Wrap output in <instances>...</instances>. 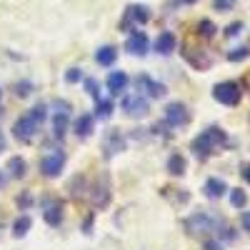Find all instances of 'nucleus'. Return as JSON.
<instances>
[{"label": "nucleus", "instance_id": "obj_1", "mask_svg": "<svg viewBox=\"0 0 250 250\" xmlns=\"http://www.w3.org/2000/svg\"><path fill=\"white\" fill-rule=\"evenodd\" d=\"M223 143H225V133H223L220 128H208L205 133H200V135L193 140V153H195L200 160H205L213 150H218Z\"/></svg>", "mask_w": 250, "mask_h": 250}, {"label": "nucleus", "instance_id": "obj_2", "mask_svg": "<svg viewBox=\"0 0 250 250\" xmlns=\"http://www.w3.org/2000/svg\"><path fill=\"white\" fill-rule=\"evenodd\" d=\"M213 98L218 100V103H223V105H238L240 103V98H243V90H240V85L238 83H220V85H215V90H213Z\"/></svg>", "mask_w": 250, "mask_h": 250}, {"label": "nucleus", "instance_id": "obj_3", "mask_svg": "<svg viewBox=\"0 0 250 250\" xmlns=\"http://www.w3.org/2000/svg\"><path fill=\"white\" fill-rule=\"evenodd\" d=\"M220 228V220L218 218H213V215H205V213H200V215H193L190 220H188V230L190 233H210V230H218Z\"/></svg>", "mask_w": 250, "mask_h": 250}, {"label": "nucleus", "instance_id": "obj_4", "mask_svg": "<svg viewBox=\"0 0 250 250\" xmlns=\"http://www.w3.org/2000/svg\"><path fill=\"white\" fill-rule=\"evenodd\" d=\"M38 128H40V123H35L30 115H23L20 120H15V125H13V133H15V138H18V140L30 143V140H33V135L38 133Z\"/></svg>", "mask_w": 250, "mask_h": 250}, {"label": "nucleus", "instance_id": "obj_5", "mask_svg": "<svg viewBox=\"0 0 250 250\" xmlns=\"http://www.w3.org/2000/svg\"><path fill=\"white\" fill-rule=\"evenodd\" d=\"M123 108H125V113H128L130 118H143V115H148V110H150L148 98H143L140 93L125 98V100H123Z\"/></svg>", "mask_w": 250, "mask_h": 250}, {"label": "nucleus", "instance_id": "obj_6", "mask_svg": "<svg viewBox=\"0 0 250 250\" xmlns=\"http://www.w3.org/2000/svg\"><path fill=\"white\" fill-rule=\"evenodd\" d=\"M150 20V10L145 5H130L128 10H125V20H123V28L128 30L133 25H145Z\"/></svg>", "mask_w": 250, "mask_h": 250}, {"label": "nucleus", "instance_id": "obj_7", "mask_svg": "<svg viewBox=\"0 0 250 250\" xmlns=\"http://www.w3.org/2000/svg\"><path fill=\"white\" fill-rule=\"evenodd\" d=\"M62 165H65V155H62V153H53V155L40 160V173H43L45 178H58L62 173Z\"/></svg>", "mask_w": 250, "mask_h": 250}, {"label": "nucleus", "instance_id": "obj_8", "mask_svg": "<svg viewBox=\"0 0 250 250\" xmlns=\"http://www.w3.org/2000/svg\"><path fill=\"white\" fill-rule=\"evenodd\" d=\"M188 120H190V115H188V108L183 103H170V105L165 108V123L173 125V128H180Z\"/></svg>", "mask_w": 250, "mask_h": 250}, {"label": "nucleus", "instance_id": "obj_9", "mask_svg": "<svg viewBox=\"0 0 250 250\" xmlns=\"http://www.w3.org/2000/svg\"><path fill=\"white\" fill-rule=\"evenodd\" d=\"M103 150H105V158H113V155H118L120 150H125V140H123L120 130H108V133H105Z\"/></svg>", "mask_w": 250, "mask_h": 250}, {"label": "nucleus", "instance_id": "obj_10", "mask_svg": "<svg viewBox=\"0 0 250 250\" xmlns=\"http://www.w3.org/2000/svg\"><path fill=\"white\" fill-rule=\"evenodd\" d=\"M125 50L130 55H145L148 53V35L145 33H133L128 38V43H125Z\"/></svg>", "mask_w": 250, "mask_h": 250}, {"label": "nucleus", "instance_id": "obj_11", "mask_svg": "<svg viewBox=\"0 0 250 250\" xmlns=\"http://www.w3.org/2000/svg\"><path fill=\"white\" fill-rule=\"evenodd\" d=\"M138 88H140V90H145L150 98H160V95L168 93L163 83H155L150 75H138Z\"/></svg>", "mask_w": 250, "mask_h": 250}, {"label": "nucleus", "instance_id": "obj_12", "mask_svg": "<svg viewBox=\"0 0 250 250\" xmlns=\"http://www.w3.org/2000/svg\"><path fill=\"white\" fill-rule=\"evenodd\" d=\"M203 190H205V195L210 198V200H218V198H223V195H225L228 185H225L220 178H208V180H205V185H203Z\"/></svg>", "mask_w": 250, "mask_h": 250}, {"label": "nucleus", "instance_id": "obj_13", "mask_svg": "<svg viewBox=\"0 0 250 250\" xmlns=\"http://www.w3.org/2000/svg\"><path fill=\"white\" fill-rule=\"evenodd\" d=\"M125 88H128V75H125L123 70L110 73V78H108V90H110L113 95H120V93H125Z\"/></svg>", "mask_w": 250, "mask_h": 250}, {"label": "nucleus", "instance_id": "obj_14", "mask_svg": "<svg viewBox=\"0 0 250 250\" xmlns=\"http://www.w3.org/2000/svg\"><path fill=\"white\" fill-rule=\"evenodd\" d=\"M175 35L173 33H160L158 35V40H155V50L160 53V55H170L173 50H175Z\"/></svg>", "mask_w": 250, "mask_h": 250}, {"label": "nucleus", "instance_id": "obj_15", "mask_svg": "<svg viewBox=\"0 0 250 250\" xmlns=\"http://www.w3.org/2000/svg\"><path fill=\"white\" fill-rule=\"evenodd\" d=\"M93 125H95V118H93V115H80V118L75 120V135H78V138H90Z\"/></svg>", "mask_w": 250, "mask_h": 250}, {"label": "nucleus", "instance_id": "obj_16", "mask_svg": "<svg viewBox=\"0 0 250 250\" xmlns=\"http://www.w3.org/2000/svg\"><path fill=\"white\" fill-rule=\"evenodd\" d=\"M115 58H118V53H115V48H110V45L100 48V50L95 53V60L100 62V65H105V68H110V65H113Z\"/></svg>", "mask_w": 250, "mask_h": 250}, {"label": "nucleus", "instance_id": "obj_17", "mask_svg": "<svg viewBox=\"0 0 250 250\" xmlns=\"http://www.w3.org/2000/svg\"><path fill=\"white\" fill-rule=\"evenodd\" d=\"M30 225H33V220H30L28 215H23V218H18V220L13 223V235H15V238H23V235H28V230H30Z\"/></svg>", "mask_w": 250, "mask_h": 250}, {"label": "nucleus", "instance_id": "obj_18", "mask_svg": "<svg viewBox=\"0 0 250 250\" xmlns=\"http://www.w3.org/2000/svg\"><path fill=\"white\" fill-rule=\"evenodd\" d=\"M25 168H28V165H25L23 158H10L8 160V170H10L13 178H23L25 175Z\"/></svg>", "mask_w": 250, "mask_h": 250}, {"label": "nucleus", "instance_id": "obj_19", "mask_svg": "<svg viewBox=\"0 0 250 250\" xmlns=\"http://www.w3.org/2000/svg\"><path fill=\"white\" fill-rule=\"evenodd\" d=\"M53 130H55V135H62L68 130V113L65 110H58L55 113V118H53Z\"/></svg>", "mask_w": 250, "mask_h": 250}, {"label": "nucleus", "instance_id": "obj_20", "mask_svg": "<svg viewBox=\"0 0 250 250\" xmlns=\"http://www.w3.org/2000/svg\"><path fill=\"white\" fill-rule=\"evenodd\" d=\"M168 173H170V175H183V173H185V158H183V155H170V160H168Z\"/></svg>", "mask_w": 250, "mask_h": 250}, {"label": "nucleus", "instance_id": "obj_21", "mask_svg": "<svg viewBox=\"0 0 250 250\" xmlns=\"http://www.w3.org/2000/svg\"><path fill=\"white\" fill-rule=\"evenodd\" d=\"M45 220L50 223V225H60V220H62V208H60V203H53L48 210H45Z\"/></svg>", "mask_w": 250, "mask_h": 250}, {"label": "nucleus", "instance_id": "obj_22", "mask_svg": "<svg viewBox=\"0 0 250 250\" xmlns=\"http://www.w3.org/2000/svg\"><path fill=\"white\" fill-rule=\"evenodd\" d=\"M95 115H98V118H103V120H108V118L113 115V103H110V100H100V98H98Z\"/></svg>", "mask_w": 250, "mask_h": 250}, {"label": "nucleus", "instance_id": "obj_23", "mask_svg": "<svg viewBox=\"0 0 250 250\" xmlns=\"http://www.w3.org/2000/svg\"><path fill=\"white\" fill-rule=\"evenodd\" d=\"M215 23H213V20H200V25H198V33L203 35V38H213L215 35Z\"/></svg>", "mask_w": 250, "mask_h": 250}, {"label": "nucleus", "instance_id": "obj_24", "mask_svg": "<svg viewBox=\"0 0 250 250\" xmlns=\"http://www.w3.org/2000/svg\"><path fill=\"white\" fill-rule=\"evenodd\" d=\"M28 115H30L35 123H43V120L48 118V108H45V105H35V108H33Z\"/></svg>", "mask_w": 250, "mask_h": 250}, {"label": "nucleus", "instance_id": "obj_25", "mask_svg": "<svg viewBox=\"0 0 250 250\" xmlns=\"http://www.w3.org/2000/svg\"><path fill=\"white\" fill-rule=\"evenodd\" d=\"M30 93H33V85L28 80H23V83H18V85H15V95L18 98H28Z\"/></svg>", "mask_w": 250, "mask_h": 250}, {"label": "nucleus", "instance_id": "obj_26", "mask_svg": "<svg viewBox=\"0 0 250 250\" xmlns=\"http://www.w3.org/2000/svg\"><path fill=\"white\" fill-rule=\"evenodd\" d=\"M230 203H233V208H243V205L248 203V195H245L243 190H233V193H230Z\"/></svg>", "mask_w": 250, "mask_h": 250}, {"label": "nucleus", "instance_id": "obj_27", "mask_svg": "<svg viewBox=\"0 0 250 250\" xmlns=\"http://www.w3.org/2000/svg\"><path fill=\"white\" fill-rule=\"evenodd\" d=\"M245 58H248V48H235V50L228 53V60L230 62H238V60H245Z\"/></svg>", "mask_w": 250, "mask_h": 250}, {"label": "nucleus", "instance_id": "obj_28", "mask_svg": "<svg viewBox=\"0 0 250 250\" xmlns=\"http://www.w3.org/2000/svg\"><path fill=\"white\" fill-rule=\"evenodd\" d=\"M85 90H88V93H90V95H93L95 100L100 98V93H98V83H95L93 78H88V80H85Z\"/></svg>", "mask_w": 250, "mask_h": 250}, {"label": "nucleus", "instance_id": "obj_29", "mask_svg": "<svg viewBox=\"0 0 250 250\" xmlns=\"http://www.w3.org/2000/svg\"><path fill=\"white\" fill-rule=\"evenodd\" d=\"M65 80H68V83H78V80H80V70H78V68H70V70L65 73Z\"/></svg>", "mask_w": 250, "mask_h": 250}, {"label": "nucleus", "instance_id": "obj_30", "mask_svg": "<svg viewBox=\"0 0 250 250\" xmlns=\"http://www.w3.org/2000/svg\"><path fill=\"white\" fill-rule=\"evenodd\" d=\"M240 30H243V25H240V23H233V25H230V28H228L225 33H228V35H230V38H233V35H238Z\"/></svg>", "mask_w": 250, "mask_h": 250}, {"label": "nucleus", "instance_id": "obj_31", "mask_svg": "<svg viewBox=\"0 0 250 250\" xmlns=\"http://www.w3.org/2000/svg\"><path fill=\"white\" fill-rule=\"evenodd\" d=\"M205 250H220V243L218 240H208L205 243Z\"/></svg>", "mask_w": 250, "mask_h": 250}, {"label": "nucleus", "instance_id": "obj_32", "mask_svg": "<svg viewBox=\"0 0 250 250\" xmlns=\"http://www.w3.org/2000/svg\"><path fill=\"white\" fill-rule=\"evenodd\" d=\"M240 220H243V228H245V230H250V210H248V213H243V218H240Z\"/></svg>", "mask_w": 250, "mask_h": 250}, {"label": "nucleus", "instance_id": "obj_33", "mask_svg": "<svg viewBox=\"0 0 250 250\" xmlns=\"http://www.w3.org/2000/svg\"><path fill=\"white\" fill-rule=\"evenodd\" d=\"M3 150H5V135L0 133V153H3Z\"/></svg>", "mask_w": 250, "mask_h": 250}, {"label": "nucleus", "instance_id": "obj_34", "mask_svg": "<svg viewBox=\"0 0 250 250\" xmlns=\"http://www.w3.org/2000/svg\"><path fill=\"white\" fill-rule=\"evenodd\" d=\"M243 175H245V180H248V183H250V165H248V168H245V170H243Z\"/></svg>", "mask_w": 250, "mask_h": 250}, {"label": "nucleus", "instance_id": "obj_35", "mask_svg": "<svg viewBox=\"0 0 250 250\" xmlns=\"http://www.w3.org/2000/svg\"><path fill=\"white\" fill-rule=\"evenodd\" d=\"M3 185H5V175H3V173H0V188H3Z\"/></svg>", "mask_w": 250, "mask_h": 250}, {"label": "nucleus", "instance_id": "obj_36", "mask_svg": "<svg viewBox=\"0 0 250 250\" xmlns=\"http://www.w3.org/2000/svg\"><path fill=\"white\" fill-rule=\"evenodd\" d=\"M180 3H188V5H190V3H195V0H180Z\"/></svg>", "mask_w": 250, "mask_h": 250}, {"label": "nucleus", "instance_id": "obj_37", "mask_svg": "<svg viewBox=\"0 0 250 250\" xmlns=\"http://www.w3.org/2000/svg\"><path fill=\"white\" fill-rule=\"evenodd\" d=\"M0 98H3V90H0Z\"/></svg>", "mask_w": 250, "mask_h": 250}]
</instances>
